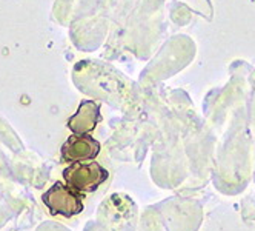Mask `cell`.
I'll list each match as a JSON object with an SVG mask.
<instances>
[{
    "label": "cell",
    "instance_id": "6da1fadb",
    "mask_svg": "<svg viewBox=\"0 0 255 231\" xmlns=\"http://www.w3.org/2000/svg\"><path fill=\"white\" fill-rule=\"evenodd\" d=\"M42 201L52 216L72 218L83 211V194L69 185L56 182L43 193Z\"/></svg>",
    "mask_w": 255,
    "mask_h": 231
},
{
    "label": "cell",
    "instance_id": "3957f363",
    "mask_svg": "<svg viewBox=\"0 0 255 231\" xmlns=\"http://www.w3.org/2000/svg\"><path fill=\"white\" fill-rule=\"evenodd\" d=\"M100 153V144L89 134H72L62 145L60 154L65 162L94 161Z\"/></svg>",
    "mask_w": 255,
    "mask_h": 231
},
{
    "label": "cell",
    "instance_id": "277c9868",
    "mask_svg": "<svg viewBox=\"0 0 255 231\" xmlns=\"http://www.w3.org/2000/svg\"><path fill=\"white\" fill-rule=\"evenodd\" d=\"M100 120V105L94 100H83L79 105L77 113L69 117L68 128L74 134H88L97 127Z\"/></svg>",
    "mask_w": 255,
    "mask_h": 231
},
{
    "label": "cell",
    "instance_id": "7a4b0ae2",
    "mask_svg": "<svg viewBox=\"0 0 255 231\" xmlns=\"http://www.w3.org/2000/svg\"><path fill=\"white\" fill-rule=\"evenodd\" d=\"M108 170L96 161L74 162L63 170V179L66 185L80 193H94L108 179Z\"/></svg>",
    "mask_w": 255,
    "mask_h": 231
}]
</instances>
